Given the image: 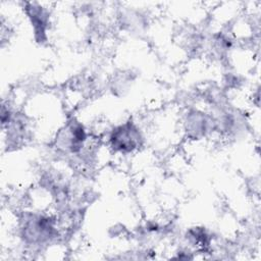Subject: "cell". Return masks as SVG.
I'll return each mask as SVG.
<instances>
[{
  "label": "cell",
  "mask_w": 261,
  "mask_h": 261,
  "mask_svg": "<svg viewBox=\"0 0 261 261\" xmlns=\"http://www.w3.org/2000/svg\"><path fill=\"white\" fill-rule=\"evenodd\" d=\"M87 140V132L80 122H69L60 130L57 137V143L60 148L69 153H79Z\"/></svg>",
  "instance_id": "obj_3"
},
{
  "label": "cell",
  "mask_w": 261,
  "mask_h": 261,
  "mask_svg": "<svg viewBox=\"0 0 261 261\" xmlns=\"http://www.w3.org/2000/svg\"><path fill=\"white\" fill-rule=\"evenodd\" d=\"M24 11L32 23L37 42L44 43L47 40L46 32L49 27V12L36 2H27Z\"/></svg>",
  "instance_id": "obj_4"
},
{
  "label": "cell",
  "mask_w": 261,
  "mask_h": 261,
  "mask_svg": "<svg viewBox=\"0 0 261 261\" xmlns=\"http://www.w3.org/2000/svg\"><path fill=\"white\" fill-rule=\"evenodd\" d=\"M109 141L114 151L129 153L142 145L143 137L136 124L132 121H127L113 128Z\"/></svg>",
  "instance_id": "obj_1"
},
{
  "label": "cell",
  "mask_w": 261,
  "mask_h": 261,
  "mask_svg": "<svg viewBox=\"0 0 261 261\" xmlns=\"http://www.w3.org/2000/svg\"><path fill=\"white\" fill-rule=\"evenodd\" d=\"M212 122L213 121H211L209 117L205 115V113L194 111L190 113L187 117L186 132L190 137L194 139H199L206 135Z\"/></svg>",
  "instance_id": "obj_5"
},
{
  "label": "cell",
  "mask_w": 261,
  "mask_h": 261,
  "mask_svg": "<svg viewBox=\"0 0 261 261\" xmlns=\"http://www.w3.org/2000/svg\"><path fill=\"white\" fill-rule=\"evenodd\" d=\"M54 221L43 215H31L24 220L23 238L31 243H43L54 236Z\"/></svg>",
  "instance_id": "obj_2"
}]
</instances>
